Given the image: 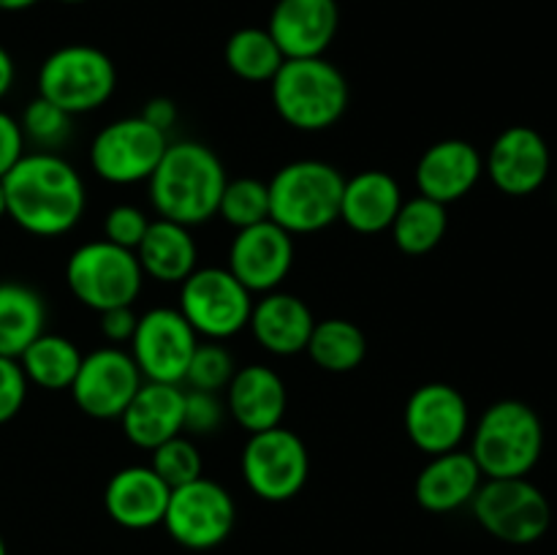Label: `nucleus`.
<instances>
[{
	"mask_svg": "<svg viewBox=\"0 0 557 555\" xmlns=\"http://www.w3.org/2000/svg\"><path fill=\"white\" fill-rule=\"evenodd\" d=\"M27 397V375L11 357H0V424L11 422L22 411Z\"/></svg>",
	"mask_w": 557,
	"mask_h": 555,
	"instance_id": "nucleus-38",
	"label": "nucleus"
},
{
	"mask_svg": "<svg viewBox=\"0 0 557 555\" xmlns=\"http://www.w3.org/2000/svg\"><path fill=\"white\" fill-rule=\"evenodd\" d=\"M473 517L506 544H533L553 526V506L528 477L484 479L471 501Z\"/></svg>",
	"mask_w": 557,
	"mask_h": 555,
	"instance_id": "nucleus-8",
	"label": "nucleus"
},
{
	"mask_svg": "<svg viewBox=\"0 0 557 555\" xmlns=\"http://www.w3.org/2000/svg\"><path fill=\"white\" fill-rule=\"evenodd\" d=\"M65 283L85 308L101 313L120 305H134L141 294L145 272L134 250L101 237L71 250L65 261Z\"/></svg>",
	"mask_w": 557,
	"mask_h": 555,
	"instance_id": "nucleus-7",
	"label": "nucleus"
},
{
	"mask_svg": "<svg viewBox=\"0 0 557 555\" xmlns=\"http://www.w3.org/2000/svg\"><path fill=\"white\" fill-rule=\"evenodd\" d=\"M288 408V392L281 373L267 365L237 368L226 386V411L234 422L250 433H261L283 424Z\"/></svg>",
	"mask_w": 557,
	"mask_h": 555,
	"instance_id": "nucleus-22",
	"label": "nucleus"
},
{
	"mask_svg": "<svg viewBox=\"0 0 557 555\" xmlns=\"http://www.w3.org/2000/svg\"><path fill=\"white\" fill-rule=\"evenodd\" d=\"M199 335L177 308H152L139 316L131 337V357L145 381L183 384Z\"/></svg>",
	"mask_w": 557,
	"mask_h": 555,
	"instance_id": "nucleus-13",
	"label": "nucleus"
},
{
	"mask_svg": "<svg viewBox=\"0 0 557 555\" xmlns=\"http://www.w3.org/2000/svg\"><path fill=\"white\" fill-rule=\"evenodd\" d=\"M20 128L25 141L36 145V150L58 152L60 147L69 145L71 134H74V114L63 112L52 101L36 96L22 112Z\"/></svg>",
	"mask_w": 557,
	"mask_h": 555,
	"instance_id": "nucleus-33",
	"label": "nucleus"
},
{
	"mask_svg": "<svg viewBox=\"0 0 557 555\" xmlns=\"http://www.w3.org/2000/svg\"><path fill=\"white\" fill-rule=\"evenodd\" d=\"M145 384L134 357L120 346H103L82 357L71 397L92 419H120L131 397Z\"/></svg>",
	"mask_w": 557,
	"mask_h": 555,
	"instance_id": "nucleus-15",
	"label": "nucleus"
},
{
	"mask_svg": "<svg viewBox=\"0 0 557 555\" xmlns=\"http://www.w3.org/2000/svg\"><path fill=\"white\" fill-rule=\"evenodd\" d=\"M223 60H226V69L239 79L272 82L286 58L267 27H239L223 47Z\"/></svg>",
	"mask_w": 557,
	"mask_h": 555,
	"instance_id": "nucleus-31",
	"label": "nucleus"
},
{
	"mask_svg": "<svg viewBox=\"0 0 557 555\" xmlns=\"http://www.w3.org/2000/svg\"><path fill=\"white\" fill-rule=\"evenodd\" d=\"M275 112L297 131H326L346 114V74L326 58L283 60L270 82Z\"/></svg>",
	"mask_w": 557,
	"mask_h": 555,
	"instance_id": "nucleus-5",
	"label": "nucleus"
},
{
	"mask_svg": "<svg viewBox=\"0 0 557 555\" xmlns=\"http://www.w3.org/2000/svg\"><path fill=\"white\" fill-rule=\"evenodd\" d=\"M234 365L237 362H234L232 351L221 341H199L194 357H190L183 384H188V390L223 392L228 386V381L234 379V373H237Z\"/></svg>",
	"mask_w": 557,
	"mask_h": 555,
	"instance_id": "nucleus-35",
	"label": "nucleus"
},
{
	"mask_svg": "<svg viewBox=\"0 0 557 555\" xmlns=\"http://www.w3.org/2000/svg\"><path fill=\"white\" fill-rule=\"evenodd\" d=\"M237 522L232 493L212 479L199 477L174 488L161 526L188 550H212L228 539Z\"/></svg>",
	"mask_w": 557,
	"mask_h": 555,
	"instance_id": "nucleus-12",
	"label": "nucleus"
},
{
	"mask_svg": "<svg viewBox=\"0 0 557 555\" xmlns=\"http://www.w3.org/2000/svg\"><path fill=\"white\" fill-rule=\"evenodd\" d=\"M341 27L337 0H277L267 30L286 60L324 58Z\"/></svg>",
	"mask_w": 557,
	"mask_h": 555,
	"instance_id": "nucleus-18",
	"label": "nucleus"
},
{
	"mask_svg": "<svg viewBox=\"0 0 557 555\" xmlns=\"http://www.w3.org/2000/svg\"><path fill=\"white\" fill-rule=\"evenodd\" d=\"M471 457L484 479L528 477L544 452V424L525 400L493 403L473 428Z\"/></svg>",
	"mask_w": 557,
	"mask_h": 555,
	"instance_id": "nucleus-3",
	"label": "nucleus"
},
{
	"mask_svg": "<svg viewBox=\"0 0 557 555\" xmlns=\"http://www.w3.org/2000/svg\"><path fill=\"white\" fill-rule=\"evenodd\" d=\"M253 303V294L228 272V267H196L180 283L177 310L199 337L226 341L248 326Z\"/></svg>",
	"mask_w": 557,
	"mask_h": 555,
	"instance_id": "nucleus-9",
	"label": "nucleus"
},
{
	"mask_svg": "<svg viewBox=\"0 0 557 555\" xmlns=\"http://www.w3.org/2000/svg\"><path fill=\"white\" fill-rule=\"evenodd\" d=\"M139 114L147 123L156 125L158 131L169 134V131L174 128V123H177V103L166 96H156L145 103V109H141Z\"/></svg>",
	"mask_w": 557,
	"mask_h": 555,
	"instance_id": "nucleus-41",
	"label": "nucleus"
},
{
	"mask_svg": "<svg viewBox=\"0 0 557 555\" xmlns=\"http://www.w3.org/2000/svg\"><path fill=\"white\" fill-rule=\"evenodd\" d=\"M16 79V65H14V58L9 54V49L0 44V98L5 96V92L11 90V85H14Z\"/></svg>",
	"mask_w": 557,
	"mask_h": 555,
	"instance_id": "nucleus-42",
	"label": "nucleus"
},
{
	"mask_svg": "<svg viewBox=\"0 0 557 555\" xmlns=\"http://www.w3.org/2000/svg\"><path fill=\"white\" fill-rule=\"evenodd\" d=\"M185 390L180 384L145 381L131 397L128 408L120 417L125 439L139 449L152 452L163 441L183 433Z\"/></svg>",
	"mask_w": 557,
	"mask_h": 555,
	"instance_id": "nucleus-21",
	"label": "nucleus"
},
{
	"mask_svg": "<svg viewBox=\"0 0 557 555\" xmlns=\"http://www.w3.org/2000/svg\"><path fill=\"white\" fill-rule=\"evenodd\" d=\"M150 218L136 205H114L103 218V239L120 245V248L136 250L145 237Z\"/></svg>",
	"mask_w": 557,
	"mask_h": 555,
	"instance_id": "nucleus-37",
	"label": "nucleus"
},
{
	"mask_svg": "<svg viewBox=\"0 0 557 555\" xmlns=\"http://www.w3.org/2000/svg\"><path fill=\"white\" fill-rule=\"evenodd\" d=\"M82 357L71 337L54 335V332H41L25 351L20 354L16 362L22 365L27 375V384H36L47 392H60L71 390L76 379V370H79Z\"/></svg>",
	"mask_w": 557,
	"mask_h": 555,
	"instance_id": "nucleus-28",
	"label": "nucleus"
},
{
	"mask_svg": "<svg viewBox=\"0 0 557 555\" xmlns=\"http://www.w3.org/2000/svg\"><path fill=\"white\" fill-rule=\"evenodd\" d=\"M169 147V134L147 123L141 114L103 125L90 141V169L112 185L147 183Z\"/></svg>",
	"mask_w": 557,
	"mask_h": 555,
	"instance_id": "nucleus-11",
	"label": "nucleus"
},
{
	"mask_svg": "<svg viewBox=\"0 0 557 555\" xmlns=\"http://www.w3.org/2000/svg\"><path fill=\"white\" fill-rule=\"evenodd\" d=\"M248 326L264 351L275 357H294L308 348L315 319L305 299L275 288L256 299Z\"/></svg>",
	"mask_w": 557,
	"mask_h": 555,
	"instance_id": "nucleus-23",
	"label": "nucleus"
},
{
	"mask_svg": "<svg viewBox=\"0 0 557 555\" xmlns=\"http://www.w3.org/2000/svg\"><path fill=\"white\" fill-rule=\"evenodd\" d=\"M239 468L250 493L270 504H281L302 493L310 477V455L294 430L277 424L248 435Z\"/></svg>",
	"mask_w": 557,
	"mask_h": 555,
	"instance_id": "nucleus-10",
	"label": "nucleus"
},
{
	"mask_svg": "<svg viewBox=\"0 0 557 555\" xmlns=\"http://www.w3.org/2000/svg\"><path fill=\"white\" fill-rule=\"evenodd\" d=\"M136 321H139V316L134 313V305H120V308H109L98 313V330L107 337L109 346H120V343H131L136 332Z\"/></svg>",
	"mask_w": 557,
	"mask_h": 555,
	"instance_id": "nucleus-39",
	"label": "nucleus"
},
{
	"mask_svg": "<svg viewBox=\"0 0 557 555\" xmlns=\"http://www.w3.org/2000/svg\"><path fill=\"white\" fill-rule=\"evenodd\" d=\"M172 488L150 466H125L103 488V509L117 526L131 531L161 526Z\"/></svg>",
	"mask_w": 557,
	"mask_h": 555,
	"instance_id": "nucleus-20",
	"label": "nucleus"
},
{
	"mask_svg": "<svg viewBox=\"0 0 557 555\" xmlns=\"http://www.w3.org/2000/svg\"><path fill=\"white\" fill-rule=\"evenodd\" d=\"M482 482L484 477L471 452L451 449L430 455V460L419 471L417 484H413V495L424 511L446 515V511L471 504Z\"/></svg>",
	"mask_w": 557,
	"mask_h": 555,
	"instance_id": "nucleus-24",
	"label": "nucleus"
},
{
	"mask_svg": "<svg viewBox=\"0 0 557 555\" xmlns=\"http://www.w3.org/2000/svg\"><path fill=\"white\" fill-rule=\"evenodd\" d=\"M446 229H449L446 205L428 196H413L403 201L389 232L397 250L406 256H424L438 248L441 239L446 237Z\"/></svg>",
	"mask_w": 557,
	"mask_h": 555,
	"instance_id": "nucleus-29",
	"label": "nucleus"
},
{
	"mask_svg": "<svg viewBox=\"0 0 557 555\" xmlns=\"http://www.w3.org/2000/svg\"><path fill=\"white\" fill-rule=\"evenodd\" d=\"M9 218L36 237H60L82 221L87 188L60 152H25L3 177Z\"/></svg>",
	"mask_w": 557,
	"mask_h": 555,
	"instance_id": "nucleus-1",
	"label": "nucleus"
},
{
	"mask_svg": "<svg viewBox=\"0 0 557 555\" xmlns=\"http://www.w3.org/2000/svg\"><path fill=\"white\" fill-rule=\"evenodd\" d=\"M0 555H9V553H5V542H3V536H0Z\"/></svg>",
	"mask_w": 557,
	"mask_h": 555,
	"instance_id": "nucleus-46",
	"label": "nucleus"
},
{
	"mask_svg": "<svg viewBox=\"0 0 557 555\" xmlns=\"http://www.w3.org/2000/svg\"><path fill=\"white\" fill-rule=\"evenodd\" d=\"M134 254L145 278L158 283H183L199 267V248L190 229L166 218L150 221Z\"/></svg>",
	"mask_w": 557,
	"mask_h": 555,
	"instance_id": "nucleus-26",
	"label": "nucleus"
},
{
	"mask_svg": "<svg viewBox=\"0 0 557 555\" xmlns=\"http://www.w3.org/2000/svg\"><path fill=\"white\" fill-rule=\"evenodd\" d=\"M406 435L424 455L460 449L471 430V408L466 395L446 381H430L408 395L403 411Z\"/></svg>",
	"mask_w": 557,
	"mask_h": 555,
	"instance_id": "nucleus-14",
	"label": "nucleus"
},
{
	"mask_svg": "<svg viewBox=\"0 0 557 555\" xmlns=\"http://www.w3.org/2000/svg\"><path fill=\"white\" fill-rule=\"evenodd\" d=\"M58 3H69V5H79V3H87V0H58Z\"/></svg>",
	"mask_w": 557,
	"mask_h": 555,
	"instance_id": "nucleus-45",
	"label": "nucleus"
},
{
	"mask_svg": "<svg viewBox=\"0 0 557 555\" xmlns=\"http://www.w3.org/2000/svg\"><path fill=\"white\" fill-rule=\"evenodd\" d=\"M9 215V207H5V188H3V177H0V218Z\"/></svg>",
	"mask_w": 557,
	"mask_h": 555,
	"instance_id": "nucleus-44",
	"label": "nucleus"
},
{
	"mask_svg": "<svg viewBox=\"0 0 557 555\" xmlns=\"http://www.w3.org/2000/svg\"><path fill=\"white\" fill-rule=\"evenodd\" d=\"M147 466H150L172 490L205 477V473H201L205 471V462H201L199 449H196V444L185 433L174 435V439L156 446V449L150 452V462H147Z\"/></svg>",
	"mask_w": 557,
	"mask_h": 555,
	"instance_id": "nucleus-34",
	"label": "nucleus"
},
{
	"mask_svg": "<svg viewBox=\"0 0 557 555\" xmlns=\"http://www.w3.org/2000/svg\"><path fill=\"white\" fill-rule=\"evenodd\" d=\"M226 183V169L215 150L201 141L183 139L169 141L161 163L147 180V190L158 218L190 229L218 215V201Z\"/></svg>",
	"mask_w": 557,
	"mask_h": 555,
	"instance_id": "nucleus-2",
	"label": "nucleus"
},
{
	"mask_svg": "<svg viewBox=\"0 0 557 555\" xmlns=\"http://www.w3.org/2000/svg\"><path fill=\"white\" fill-rule=\"evenodd\" d=\"M47 326V305L36 288L16 281L0 283V357L20 359Z\"/></svg>",
	"mask_w": 557,
	"mask_h": 555,
	"instance_id": "nucleus-27",
	"label": "nucleus"
},
{
	"mask_svg": "<svg viewBox=\"0 0 557 555\" xmlns=\"http://www.w3.org/2000/svg\"><path fill=\"white\" fill-rule=\"evenodd\" d=\"M218 215L228 226H234V232L256 226L261 221H270V188H267L264 180H228L221 194V201H218Z\"/></svg>",
	"mask_w": 557,
	"mask_h": 555,
	"instance_id": "nucleus-32",
	"label": "nucleus"
},
{
	"mask_svg": "<svg viewBox=\"0 0 557 555\" xmlns=\"http://www.w3.org/2000/svg\"><path fill=\"white\" fill-rule=\"evenodd\" d=\"M25 145L27 141L22 136L20 120L0 109V177H5L14 169V163L25 156Z\"/></svg>",
	"mask_w": 557,
	"mask_h": 555,
	"instance_id": "nucleus-40",
	"label": "nucleus"
},
{
	"mask_svg": "<svg viewBox=\"0 0 557 555\" xmlns=\"http://www.w3.org/2000/svg\"><path fill=\"white\" fill-rule=\"evenodd\" d=\"M223 417H226V403L218 397V392L185 390V414H183V433L207 435L221 430Z\"/></svg>",
	"mask_w": 557,
	"mask_h": 555,
	"instance_id": "nucleus-36",
	"label": "nucleus"
},
{
	"mask_svg": "<svg viewBox=\"0 0 557 555\" xmlns=\"http://www.w3.org/2000/svg\"><path fill=\"white\" fill-rule=\"evenodd\" d=\"M346 177L332 163L319 158H299L286 163L267 183L270 188V221L292 237L315 234L341 221V201Z\"/></svg>",
	"mask_w": 557,
	"mask_h": 555,
	"instance_id": "nucleus-4",
	"label": "nucleus"
},
{
	"mask_svg": "<svg viewBox=\"0 0 557 555\" xmlns=\"http://www.w3.org/2000/svg\"><path fill=\"white\" fill-rule=\"evenodd\" d=\"M117 87V69L103 49L65 44L44 58L38 69V96L69 114L101 109Z\"/></svg>",
	"mask_w": 557,
	"mask_h": 555,
	"instance_id": "nucleus-6",
	"label": "nucleus"
},
{
	"mask_svg": "<svg viewBox=\"0 0 557 555\" xmlns=\"http://www.w3.org/2000/svg\"><path fill=\"white\" fill-rule=\"evenodd\" d=\"M36 3L38 0H0V11H27Z\"/></svg>",
	"mask_w": 557,
	"mask_h": 555,
	"instance_id": "nucleus-43",
	"label": "nucleus"
},
{
	"mask_svg": "<svg viewBox=\"0 0 557 555\" xmlns=\"http://www.w3.org/2000/svg\"><path fill=\"white\" fill-rule=\"evenodd\" d=\"M484 174V156L466 139H441L422 152L417 163L419 196L451 205L471 194Z\"/></svg>",
	"mask_w": 557,
	"mask_h": 555,
	"instance_id": "nucleus-19",
	"label": "nucleus"
},
{
	"mask_svg": "<svg viewBox=\"0 0 557 555\" xmlns=\"http://www.w3.org/2000/svg\"><path fill=\"white\" fill-rule=\"evenodd\" d=\"M226 267L250 294L275 292L294 267V237L275 221L239 229L228 245Z\"/></svg>",
	"mask_w": 557,
	"mask_h": 555,
	"instance_id": "nucleus-17",
	"label": "nucleus"
},
{
	"mask_svg": "<svg viewBox=\"0 0 557 555\" xmlns=\"http://www.w3.org/2000/svg\"><path fill=\"white\" fill-rule=\"evenodd\" d=\"M403 188L384 169H364L346 177L341 201V221L359 234L389 232L403 205Z\"/></svg>",
	"mask_w": 557,
	"mask_h": 555,
	"instance_id": "nucleus-25",
	"label": "nucleus"
},
{
	"mask_svg": "<svg viewBox=\"0 0 557 555\" xmlns=\"http://www.w3.org/2000/svg\"><path fill=\"white\" fill-rule=\"evenodd\" d=\"M308 357L330 373H351L368 357V337L362 326L348 319L315 321L308 341Z\"/></svg>",
	"mask_w": 557,
	"mask_h": 555,
	"instance_id": "nucleus-30",
	"label": "nucleus"
},
{
	"mask_svg": "<svg viewBox=\"0 0 557 555\" xmlns=\"http://www.w3.org/2000/svg\"><path fill=\"white\" fill-rule=\"evenodd\" d=\"M553 152L531 125H509L495 136L484 156V174L506 196H531L547 183Z\"/></svg>",
	"mask_w": 557,
	"mask_h": 555,
	"instance_id": "nucleus-16",
	"label": "nucleus"
}]
</instances>
